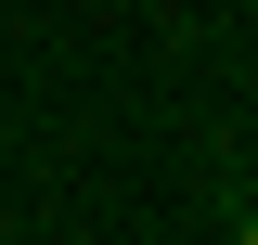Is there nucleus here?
I'll list each match as a JSON object with an SVG mask.
<instances>
[{"label": "nucleus", "mask_w": 258, "mask_h": 245, "mask_svg": "<svg viewBox=\"0 0 258 245\" xmlns=\"http://www.w3.org/2000/svg\"><path fill=\"white\" fill-rule=\"evenodd\" d=\"M232 232H245V245H258V207H232Z\"/></svg>", "instance_id": "nucleus-1"}]
</instances>
